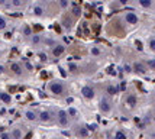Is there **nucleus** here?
<instances>
[{
    "label": "nucleus",
    "instance_id": "f257e3e1",
    "mask_svg": "<svg viewBox=\"0 0 155 139\" xmlns=\"http://www.w3.org/2000/svg\"><path fill=\"white\" fill-rule=\"evenodd\" d=\"M49 90H51V93H54V94H62V91H64V87H62V84H59V83H51L49 84Z\"/></svg>",
    "mask_w": 155,
    "mask_h": 139
},
{
    "label": "nucleus",
    "instance_id": "f03ea898",
    "mask_svg": "<svg viewBox=\"0 0 155 139\" xmlns=\"http://www.w3.org/2000/svg\"><path fill=\"white\" fill-rule=\"evenodd\" d=\"M81 93H83V96H84L86 99H93V97H94V90H93L92 87H84V88L81 90Z\"/></svg>",
    "mask_w": 155,
    "mask_h": 139
},
{
    "label": "nucleus",
    "instance_id": "7ed1b4c3",
    "mask_svg": "<svg viewBox=\"0 0 155 139\" xmlns=\"http://www.w3.org/2000/svg\"><path fill=\"white\" fill-rule=\"evenodd\" d=\"M58 119H59V123L62 125V126H65L68 123V119H67V113H65L64 110H61L59 113H58Z\"/></svg>",
    "mask_w": 155,
    "mask_h": 139
},
{
    "label": "nucleus",
    "instance_id": "20e7f679",
    "mask_svg": "<svg viewBox=\"0 0 155 139\" xmlns=\"http://www.w3.org/2000/svg\"><path fill=\"white\" fill-rule=\"evenodd\" d=\"M126 22L130 23V25H135V23H138V16L135 13H128L126 15Z\"/></svg>",
    "mask_w": 155,
    "mask_h": 139
},
{
    "label": "nucleus",
    "instance_id": "39448f33",
    "mask_svg": "<svg viewBox=\"0 0 155 139\" xmlns=\"http://www.w3.org/2000/svg\"><path fill=\"white\" fill-rule=\"evenodd\" d=\"M100 110L102 112H109L110 110V104L107 103L106 99H102V102H100Z\"/></svg>",
    "mask_w": 155,
    "mask_h": 139
},
{
    "label": "nucleus",
    "instance_id": "423d86ee",
    "mask_svg": "<svg viewBox=\"0 0 155 139\" xmlns=\"http://www.w3.org/2000/svg\"><path fill=\"white\" fill-rule=\"evenodd\" d=\"M62 52H64V46L62 45H57L54 48V51H52L54 57H59V55H62Z\"/></svg>",
    "mask_w": 155,
    "mask_h": 139
},
{
    "label": "nucleus",
    "instance_id": "0eeeda50",
    "mask_svg": "<svg viewBox=\"0 0 155 139\" xmlns=\"http://www.w3.org/2000/svg\"><path fill=\"white\" fill-rule=\"evenodd\" d=\"M39 119L42 122H48V120H51V114L48 112H41L39 113Z\"/></svg>",
    "mask_w": 155,
    "mask_h": 139
},
{
    "label": "nucleus",
    "instance_id": "6e6552de",
    "mask_svg": "<svg viewBox=\"0 0 155 139\" xmlns=\"http://www.w3.org/2000/svg\"><path fill=\"white\" fill-rule=\"evenodd\" d=\"M134 68H135V71H136V73H139V74H144V73H145L144 65H142V64H139V62H136V64L134 65Z\"/></svg>",
    "mask_w": 155,
    "mask_h": 139
},
{
    "label": "nucleus",
    "instance_id": "1a4fd4ad",
    "mask_svg": "<svg viewBox=\"0 0 155 139\" xmlns=\"http://www.w3.org/2000/svg\"><path fill=\"white\" fill-rule=\"evenodd\" d=\"M0 99H2L5 103H10L12 102V97L7 94V93H0Z\"/></svg>",
    "mask_w": 155,
    "mask_h": 139
},
{
    "label": "nucleus",
    "instance_id": "9d476101",
    "mask_svg": "<svg viewBox=\"0 0 155 139\" xmlns=\"http://www.w3.org/2000/svg\"><path fill=\"white\" fill-rule=\"evenodd\" d=\"M139 3H141V6L145 7V9H148V7L152 6V2H151V0H139Z\"/></svg>",
    "mask_w": 155,
    "mask_h": 139
},
{
    "label": "nucleus",
    "instance_id": "9b49d317",
    "mask_svg": "<svg viewBox=\"0 0 155 139\" xmlns=\"http://www.w3.org/2000/svg\"><path fill=\"white\" fill-rule=\"evenodd\" d=\"M12 71H13L15 74H17V76L22 74V70H20V67H19L17 64H13V65H12Z\"/></svg>",
    "mask_w": 155,
    "mask_h": 139
},
{
    "label": "nucleus",
    "instance_id": "f8f14e48",
    "mask_svg": "<svg viewBox=\"0 0 155 139\" xmlns=\"http://www.w3.org/2000/svg\"><path fill=\"white\" fill-rule=\"evenodd\" d=\"M128 104L129 106H135L136 104V97L135 96H129L128 97Z\"/></svg>",
    "mask_w": 155,
    "mask_h": 139
},
{
    "label": "nucleus",
    "instance_id": "ddd939ff",
    "mask_svg": "<svg viewBox=\"0 0 155 139\" xmlns=\"http://www.w3.org/2000/svg\"><path fill=\"white\" fill-rule=\"evenodd\" d=\"M107 93H109V94H116V93H118V88L113 87V86H109V87H107Z\"/></svg>",
    "mask_w": 155,
    "mask_h": 139
},
{
    "label": "nucleus",
    "instance_id": "4468645a",
    "mask_svg": "<svg viewBox=\"0 0 155 139\" xmlns=\"http://www.w3.org/2000/svg\"><path fill=\"white\" fill-rule=\"evenodd\" d=\"M78 135L80 136H87L88 135V130L86 128H81V129H78Z\"/></svg>",
    "mask_w": 155,
    "mask_h": 139
},
{
    "label": "nucleus",
    "instance_id": "2eb2a0df",
    "mask_svg": "<svg viewBox=\"0 0 155 139\" xmlns=\"http://www.w3.org/2000/svg\"><path fill=\"white\" fill-rule=\"evenodd\" d=\"M26 118H28L29 120H35V119H36V116H35L33 112H28V113H26Z\"/></svg>",
    "mask_w": 155,
    "mask_h": 139
},
{
    "label": "nucleus",
    "instance_id": "dca6fc26",
    "mask_svg": "<svg viewBox=\"0 0 155 139\" xmlns=\"http://www.w3.org/2000/svg\"><path fill=\"white\" fill-rule=\"evenodd\" d=\"M12 135H13V136H15V138H16V139H19V138H22V132H20V130H19V129H15V130H13V133H12Z\"/></svg>",
    "mask_w": 155,
    "mask_h": 139
},
{
    "label": "nucleus",
    "instance_id": "f3484780",
    "mask_svg": "<svg viewBox=\"0 0 155 139\" xmlns=\"http://www.w3.org/2000/svg\"><path fill=\"white\" fill-rule=\"evenodd\" d=\"M116 139H126V135L123 133V132H116Z\"/></svg>",
    "mask_w": 155,
    "mask_h": 139
},
{
    "label": "nucleus",
    "instance_id": "a211bd4d",
    "mask_svg": "<svg viewBox=\"0 0 155 139\" xmlns=\"http://www.w3.org/2000/svg\"><path fill=\"white\" fill-rule=\"evenodd\" d=\"M6 28V20L3 17H0V29H5Z\"/></svg>",
    "mask_w": 155,
    "mask_h": 139
},
{
    "label": "nucleus",
    "instance_id": "6ab92c4d",
    "mask_svg": "<svg viewBox=\"0 0 155 139\" xmlns=\"http://www.w3.org/2000/svg\"><path fill=\"white\" fill-rule=\"evenodd\" d=\"M73 13H74L75 16H78V15H80V7H77V6H74V7H73Z\"/></svg>",
    "mask_w": 155,
    "mask_h": 139
},
{
    "label": "nucleus",
    "instance_id": "aec40b11",
    "mask_svg": "<svg viewBox=\"0 0 155 139\" xmlns=\"http://www.w3.org/2000/svg\"><path fill=\"white\" fill-rule=\"evenodd\" d=\"M64 26H65V28H70V26H71L70 19H64Z\"/></svg>",
    "mask_w": 155,
    "mask_h": 139
},
{
    "label": "nucleus",
    "instance_id": "412c9836",
    "mask_svg": "<svg viewBox=\"0 0 155 139\" xmlns=\"http://www.w3.org/2000/svg\"><path fill=\"white\" fill-rule=\"evenodd\" d=\"M35 15H42V7H35Z\"/></svg>",
    "mask_w": 155,
    "mask_h": 139
},
{
    "label": "nucleus",
    "instance_id": "4be33fe9",
    "mask_svg": "<svg viewBox=\"0 0 155 139\" xmlns=\"http://www.w3.org/2000/svg\"><path fill=\"white\" fill-rule=\"evenodd\" d=\"M149 48H151L152 51L155 49V41H154V39H151V42H149Z\"/></svg>",
    "mask_w": 155,
    "mask_h": 139
},
{
    "label": "nucleus",
    "instance_id": "5701e85b",
    "mask_svg": "<svg viewBox=\"0 0 155 139\" xmlns=\"http://www.w3.org/2000/svg\"><path fill=\"white\" fill-rule=\"evenodd\" d=\"M23 32H25V35H31V28H29V26H25Z\"/></svg>",
    "mask_w": 155,
    "mask_h": 139
},
{
    "label": "nucleus",
    "instance_id": "b1692460",
    "mask_svg": "<svg viewBox=\"0 0 155 139\" xmlns=\"http://www.w3.org/2000/svg\"><path fill=\"white\" fill-rule=\"evenodd\" d=\"M39 58H41L42 61H45V59H47V55L43 54V52H41V54H39Z\"/></svg>",
    "mask_w": 155,
    "mask_h": 139
},
{
    "label": "nucleus",
    "instance_id": "393cba45",
    "mask_svg": "<svg viewBox=\"0 0 155 139\" xmlns=\"http://www.w3.org/2000/svg\"><path fill=\"white\" fill-rule=\"evenodd\" d=\"M59 3H61L62 7H65V6H67V0H59Z\"/></svg>",
    "mask_w": 155,
    "mask_h": 139
},
{
    "label": "nucleus",
    "instance_id": "a878e982",
    "mask_svg": "<svg viewBox=\"0 0 155 139\" xmlns=\"http://www.w3.org/2000/svg\"><path fill=\"white\" fill-rule=\"evenodd\" d=\"M68 113H70L71 116H75V113H77V112H75L74 109H70V110H68Z\"/></svg>",
    "mask_w": 155,
    "mask_h": 139
},
{
    "label": "nucleus",
    "instance_id": "bb28decb",
    "mask_svg": "<svg viewBox=\"0 0 155 139\" xmlns=\"http://www.w3.org/2000/svg\"><path fill=\"white\" fill-rule=\"evenodd\" d=\"M92 52H93V54H94V55H99V54H100V51H99V49H97V48H94V49H93V51H92Z\"/></svg>",
    "mask_w": 155,
    "mask_h": 139
},
{
    "label": "nucleus",
    "instance_id": "cd10ccee",
    "mask_svg": "<svg viewBox=\"0 0 155 139\" xmlns=\"http://www.w3.org/2000/svg\"><path fill=\"white\" fill-rule=\"evenodd\" d=\"M75 70H77V67L71 64V65H70V71H75Z\"/></svg>",
    "mask_w": 155,
    "mask_h": 139
},
{
    "label": "nucleus",
    "instance_id": "c85d7f7f",
    "mask_svg": "<svg viewBox=\"0 0 155 139\" xmlns=\"http://www.w3.org/2000/svg\"><path fill=\"white\" fill-rule=\"evenodd\" d=\"M148 64H149V67H151V68H155V62H154V61H149Z\"/></svg>",
    "mask_w": 155,
    "mask_h": 139
},
{
    "label": "nucleus",
    "instance_id": "c756f323",
    "mask_svg": "<svg viewBox=\"0 0 155 139\" xmlns=\"http://www.w3.org/2000/svg\"><path fill=\"white\" fill-rule=\"evenodd\" d=\"M13 5H15V6H19L20 2H19V0H13Z\"/></svg>",
    "mask_w": 155,
    "mask_h": 139
},
{
    "label": "nucleus",
    "instance_id": "7c9ffc66",
    "mask_svg": "<svg viewBox=\"0 0 155 139\" xmlns=\"http://www.w3.org/2000/svg\"><path fill=\"white\" fill-rule=\"evenodd\" d=\"M88 128H90V130H94V129H96V125H90Z\"/></svg>",
    "mask_w": 155,
    "mask_h": 139
},
{
    "label": "nucleus",
    "instance_id": "2f4dec72",
    "mask_svg": "<svg viewBox=\"0 0 155 139\" xmlns=\"http://www.w3.org/2000/svg\"><path fill=\"white\" fill-rule=\"evenodd\" d=\"M33 42H35V43L39 42V38H38V36H33Z\"/></svg>",
    "mask_w": 155,
    "mask_h": 139
},
{
    "label": "nucleus",
    "instance_id": "473e14b6",
    "mask_svg": "<svg viewBox=\"0 0 155 139\" xmlns=\"http://www.w3.org/2000/svg\"><path fill=\"white\" fill-rule=\"evenodd\" d=\"M7 138H9V135H6V133L2 135V139H7Z\"/></svg>",
    "mask_w": 155,
    "mask_h": 139
},
{
    "label": "nucleus",
    "instance_id": "72a5a7b5",
    "mask_svg": "<svg viewBox=\"0 0 155 139\" xmlns=\"http://www.w3.org/2000/svg\"><path fill=\"white\" fill-rule=\"evenodd\" d=\"M119 2H120L122 5H126V3H128V0H119Z\"/></svg>",
    "mask_w": 155,
    "mask_h": 139
},
{
    "label": "nucleus",
    "instance_id": "f704fd0d",
    "mask_svg": "<svg viewBox=\"0 0 155 139\" xmlns=\"http://www.w3.org/2000/svg\"><path fill=\"white\" fill-rule=\"evenodd\" d=\"M2 73H3V67H2V65H0V74H2Z\"/></svg>",
    "mask_w": 155,
    "mask_h": 139
}]
</instances>
